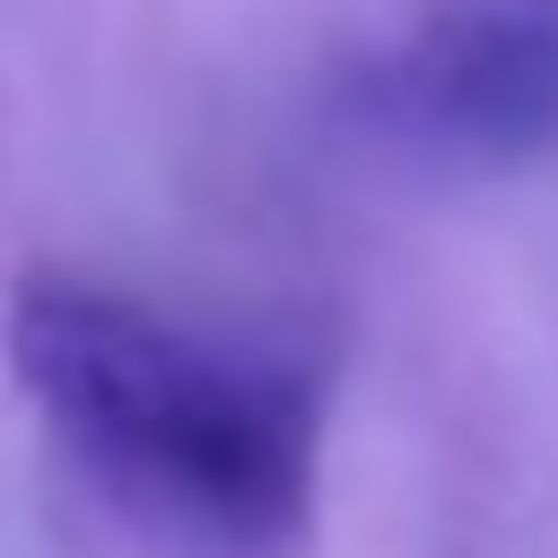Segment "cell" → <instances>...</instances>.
<instances>
[{"label":"cell","instance_id":"obj_2","mask_svg":"<svg viewBox=\"0 0 558 558\" xmlns=\"http://www.w3.org/2000/svg\"><path fill=\"white\" fill-rule=\"evenodd\" d=\"M349 140L427 174H514L558 148V0H427L340 70Z\"/></svg>","mask_w":558,"mask_h":558},{"label":"cell","instance_id":"obj_1","mask_svg":"<svg viewBox=\"0 0 558 558\" xmlns=\"http://www.w3.org/2000/svg\"><path fill=\"white\" fill-rule=\"evenodd\" d=\"M9 375L70 471L148 532L270 558L305 532L323 480V375L201 331L148 296L26 279Z\"/></svg>","mask_w":558,"mask_h":558}]
</instances>
